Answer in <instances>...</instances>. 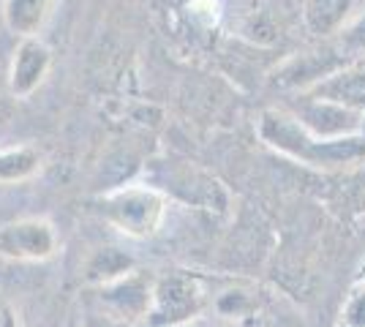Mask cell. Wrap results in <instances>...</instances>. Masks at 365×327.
<instances>
[{
	"label": "cell",
	"mask_w": 365,
	"mask_h": 327,
	"mask_svg": "<svg viewBox=\"0 0 365 327\" xmlns=\"http://www.w3.org/2000/svg\"><path fill=\"white\" fill-rule=\"evenodd\" d=\"M98 213L109 227L131 240L155 237L169 213L167 191L148 183H125L98 197Z\"/></svg>",
	"instance_id": "obj_2"
},
{
	"label": "cell",
	"mask_w": 365,
	"mask_h": 327,
	"mask_svg": "<svg viewBox=\"0 0 365 327\" xmlns=\"http://www.w3.org/2000/svg\"><path fill=\"white\" fill-rule=\"evenodd\" d=\"M82 327H137V325L115 319V316H109V313H104V311H91L82 319Z\"/></svg>",
	"instance_id": "obj_14"
},
{
	"label": "cell",
	"mask_w": 365,
	"mask_h": 327,
	"mask_svg": "<svg viewBox=\"0 0 365 327\" xmlns=\"http://www.w3.org/2000/svg\"><path fill=\"white\" fill-rule=\"evenodd\" d=\"M341 325L344 327H365V284L354 286L341 308Z\"/></svg>",
	"instance_id": "obj_13"
},
{
	"label": "cell",
	"mask_w": 365,
	"mask_h": 327,
	"mask_svg": "<svg viewBox=\"0 0 365 327\" xmlns=\"http://www.w3.org/2000/svg\"><path fill=\"white\" fill-rule=\"evenodd\" d=\"M185 327H188V325H185Z\"/></svg>",
	"instance_id": "obj_16"
},
{
	"label": "cell",
	"mask_w": 365,
	"mask_h": 327,
	"mask_svg": "<svg viewBox=\"0 0 365 327\" xmlns=\"http://www.w3.org/2000/svg\"><path fill=\"white\" fill-rule=\"evenodd\" d=\"M0 327H19V319H16L14 308L0 297Z\"/></svg>",
	"instance_id": "obj_15"
},
{
	"label": "cell",
	"mask_w": 365,
	"mask_h": 327,
	"mask_svg": "<svg viewBox=\"0 0 365 327\" xmlns=\"http://www.w3.org/2000/svg\"><path fill=\"white\" fill-rule=\"evenodd\" d=\"M294 118L314 131L322 140H344V137H360L365 131V115L363 112H351L346 107H338L322 98L305 95L300 109L294 112ZM365 137V134H363Z\"/></svg>",
	"instance_id": "obj_7"
},
{
	"label": "cell",
	"mask_w": 365,
	"mask_h": 327,
	"mask_svg": "<svg viewBox=\"0 0 365 327\" xmlns=\"http://www.w3.org/2000/svg\"><path fill=\"white\" fill-rule=\"evenodd\" d=\"M52 68V49L46 47L41 36L19 38L9 63V93L14 98H31Z\"/></svg>",
	"instance_id": "obj_6"
},
{
	"label": "cell",
	"mask_w": 365,
	"mask_h": 327,
	"mask_svg": "<svg viewBox=\"0 0 365 327\" xmlns=\"http://www.w3.org/2000/svg\"><path fill=\"white\" fill-rule=\"evenodd\" d=\"M357 0H305L303 22L314 36H335L346 28Z\"/></svg>",
	"instance_id": "obj_11"
},
{
	"label": "cell",
	"mask_w": 365,
	"mask_h": 327,
	"mask_svg": "<svg viewBox=\"0 0 365 327\" xmlns=\"http://www.w3.org/2000/svg\"><path fill=\"white\" fill-rule=\"evenodd\" d=\"M52 0H3V22L16 38H33L49 19Z\"/></svg>",
	"instance_id": "obj_10"
},
{
	"label": "cell",
	"mask_w": 365,
	"mask_h": 327,
	"mask_svg": "<svg viewBox=\"0 0 365 327\" xmlns=\"http://www.w3.org/2000/svg\"><path fill=\"white\" fill-rule=\"evenodd\" d=\"M41 170V156L31 145L16 147H0V186L25 183Z\"/></svg>",
	"instance_id": "obj_12"
},
{
	"label": "cell",
	"mask_w": 365,
	"mask_h": 327,
	"mask_svg": "<svg viewBox=\"0 0 365 327\" xmlns=\"http://www.w3.org/2000/svg\"><path fill=\"white\" fill-rule=\"evenodd\" d=\"M205 308V289L194 276L172 273L155 281L153 306L148 313L150 327H185Z\"/></svg>",
	"instance_id": "obj_3"
},
{
	"label": "cell",
	"mask_w": 365,
	"mask_h": 327,
	"mask_svg": "<svg viewBox=\"0 0 365 327\" xmlns=\"http://www.w3.org/2000/svg\"><path fill=\"white\" fill-rule=\"evenodd\" d=\"M134 270H137V265H134V259L125 251L107 246V249L93 251L91 256H88L85 270H82V279H85V284L101 289V286L115 284V281H120L123 276H128Z\"/></svg>",
	"instance_id": "obj_9"
},
{
	"label": "cell",
	"mask_w": 365,
	"mask_h": 327,
	"mask_svg": "<svg viewBox=\"0 0 365 327\" xmlns=\"http://www.w3.org/2000/svg\"><path fill=\"white\" fill-rule=\"evenodd\" d=\"M257 137L278 156L314 170H344L365 158V137L322 140L308 131L289 109H262L257 118Z\"/></svg>",
	"instance_id": "obj_1"
},
{
	"label": "cell",
	"mask_w": 365,
	"mask_h": 327,
	"mask_svg": "<svg viewBox=\"0 0 365 327\" xmlns=\"http://www.w3.org/2000/svg\"><path fill=\"white\" fill-rule=\"evenodd\" d=\"M153 289H155V281L148 279L145 273H128L123 276L120 281L115 284H107L98 289V311L109 313L115 319H123V322H131V325H139L148 319L153 306Z\"/></svg>",
	"instance_id": "obj_5"
},
{
	"label": "cell",
	"mask_w": 365,
	"mask_h": 327,
	"mask_svg": "<svg viewBox=\"0 0 365 327\" xmlns=\"http://www.w3.org/2000/svg\"><path fill=\"white\" fill-rule=\"evenodd\" d=\"M58 254V232L46 218L31 216L0 224V259L46 262Z\"/></svg>",
	"instance_id": "obj_4"
},
{
	"label": "cell",
	"mask_w": 365,
	"mask_h": 327,
	"mask_svg": "<svg viewBox=\"0 0 365 327\" xmlns=\"http://www.w3.org/2000/svg\"><path fill=\"white\" fill-rule=\"evenodd\" d=\"M305 95L365 115V68H341L314 82Z\"/></svg>",
	"instance_id": "obj_8"
}]
</instances>
